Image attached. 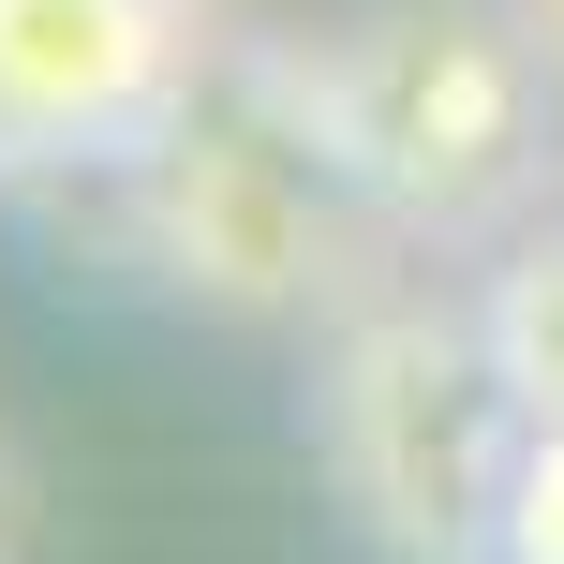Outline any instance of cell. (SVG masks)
Listing matches in <instances>:
<instances>
[{"label": "cell", "instance_id": "5b68a950", "mask_svg": "<svg viewBox=\"0 0 564 564\" xmlns=\"http://www.w3.org/2000/svg\"><path fill=\"white\" fill-rule=\"evenodd\" d=\"M476 312H490V341H506L520 401H535V416H564V208L506 238V268L476 282Z\"/></svg>", "mask_w": 564, "mask_h": 564}, {"label": "cell", "instance_id": "52a82bcc", "mask_svg": "<svg viewBox=\"0 0 564 564\" xmlns=\"http://www.w3.org/2000/svg\"><path fill=\"white\" fill-rule=\"evenodd\" d=\"M520 15H535V30H550V59H564V0H520Z\"/></svg>", "mask_w": 564, "mask_h": 564}, {"label": "cell", "instance_id": "3957f363", "mask_svg": "<svg viewBox=\"0 0 564 564\" xmlns=\"http://www.w3.org/2000/svg\"><path fill=\"white\" fill-rule=\"evenodd\" d=\"M134 194H149V253L224 312H297L341 282V208L357 194H341L327 134L297 119L282 75H268V105H208L194 89L134 149Z\"/></svg>", "mask_w": 564, "mask_h": 564}, {"label": "cell", "instance_id": "7a4b0ae2", "mask_svg": "<svg viewBox=\"0 0 564 564\" xmlns=\"http://www.w3.org/2000/svg\"><path fill=\"white\" fill-rule=\"evenodd\" d=\"M312 446H327V490L357 506L371 550H401V564H490L506 490H520V446H535V401H520V371H506V341H490L476 297L371 282V297L327 312Z\"/></svg>", "mask_w": 564, "mask_h": 564}, {"label": "cell", "instance_id": "277c9868", "mask_svg": "<svg viewBox=\"0 0 564 564\" xmlns=\"http://www.w3.org/2000/svg\"><path fill=\"white\" fill-rule=\"evenodd\" d=\"M194 89V0H0V149H149Z\"/></svg>", "mask_w": 564, "mask_h": 564}, {"label": "cell", "instance_id": "8992f818", "mask_svg": "<svg viewBox=\"0 0 564 564\" xmlns=\"http://www.w3.org/2000/svg\"><path fill=\"white\" fill-rule=\"evenodd\" d=\"M490 564H564V416H535V446H520V490H506Z\"/></svg>", "mask_w": 564, "mask_h": 564}, {"label": "cell", "instance_id": "6da1fadb", "mask_svg": "<svg viewBox=\"0 0 564 564\" xmlns=\"http://www.w3.org/2000/svg\"><path fill=\"white\" fill-rule=\"evenodd\" d=\"M550 30L520 0H371L282 59L297 119L327 134L341 194L401 238H476L550 164Z\"/></svg>", "mask_w": 564, "mask_h": 564}]
</instances>
